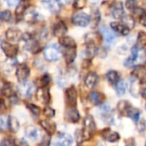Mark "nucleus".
I'll return each mask as SVG.
<instances>
[{
    "instance_id": "f257e3e1",
    "label": "nucleus",
    "mask_w": 146,
    "mask_h": 146,
    "mask_svg": "<svg viewBox=\"0 0 146 146\" xmlns=\"http://www.w3.org/2000/svg\"><path fill=\"white\" fill-rule=\"evenodd\" d=\"M83 131H82L83 139L89 140L92 137V135L94 134L95 130H96V124H95V121H94L93 117L89 115H86L83 120Z\"/></svg>"
},
{
    "instance_id": "f03ea898",
    "label": "nucleus",
    "mask_w": 146,
    "mask_h": 146,
    "mask_svg": "<svg viewBox=\"0 0 146 146\" xmlns=\"http://www.w3.org/2000/svg\"><path fill=\"white\" fill-rule=\"evenodd\" d=\"M43 55H44V57L49 62L58 61L61 57L60 50L56 44H51V45H48L47 47H46L44 49Z\"/></svg>"
},
{
    "instance_id": "7ed1b4c3",
    "label": "nucleus",
    "mask_w": 146,
    "mask_h": 146,
    "mask_svg": "<svg viewBox=\"0 0 146 146\" xmlns=\"http://www.w3.org/2000/svg\"><path fill=\"white\" fill-rule=\"evenodd\" d=\"M72 22L74 25L84 27L90 23V17L84 12H77L72 16Z\"/></svg>"
},
{
    "instance_id": "20e7f679",
    "label": "nucleus",
    "mask_w": 146,
    "mask_h": 146,
    "mask_svg": "<svg viewBox=\"0 0 146 146\" xmlns=\"http://www.w3.org/2000/svg\"><path fill=\"white\" fill-rule=\"evenodd\" d=\"M29 74H30V69L28 67V65L22 63L17 66L15 74H16V78H17L18 81L20 83L26 82V80L29 76Z\"/></svg>"
},
{
    "instance_id": "39448f33",
    "label": "nucleus",
    "mask_w": 146,
    "mask_h": 146,
    "mask_svg": "<svg viewBox=\"0 0 146 146\" xmlns=\"http://www.w3.org/2000/svg\"><path fill=\"white\" fill-rule=\"evenodd\" d=\"M1 49L3 50V53L9 58L15 57L18 53V46L15 44H12L8 42H2L1 43Z\"/></svg>"
},
{
    "instance_id": "423d86ee",
    "label": "nucleus",
    "mask_w": 146,
    "mask_h": 146,
    "mask_svg": "<svg viewBox=\"0 0 146 146\" xmlns=\"http://www.w3.org/2000/svg\"><path fill=\"white\" fill-rule=\"evenodd\" d=\"M65 120L67 121L75 123V122H77L79 121L80 115H79L78 110H77V108H75L74 106H70L65 110Z\"/></svg>"
},
{
    "instance_id": "0eeeda50",
    "label": "nucleus",
    "mask_w": 146,
    "mask_h": 146,
    "mask_svg": "<svg viewBox=\"0 0 146 146\" xmlns=\"http://www.w3.org/2000/svg\"><path fill=\"white\" fill-rule=\"evenodd\" d=\"M73 143L72 137L68 133H59L55 140V146H71Z\"/></svg>"
},
{
    "instance_id": "6e6552de",
    "label": "nucleus",
    "mask_w": 146,
    "mask_h": 146,
    "mask_svg": "<svg viewBox=\"0 0 146 146\" xmlns=\"http://www.w3.org/2000/svg\"><path fill=\"white\" fill-rule=\"evenodd\" d=\"M65 99L70 106H74L77 102V92L74 86L68 88L65 92Z\"/></svg>"
},
{
    "instance_id": "1a4fd4ad",
    "label": "nucleus",
    "mask_w": 146,
    "mask_h": 146,
    "mask_svg": "<svg viewBox=\"0 0 146 146\" xmlns=\"http://www.w3.org/2000/svg\"><path fill=\"white\" fill-rule=\"evenodd\" d=\"M42 3L52 13H58L62 8L61 0H42Z\"/></svg>"
},
{
    "instance_id": "9d476101",
    "label": "nucleus",
    "mask_w": 146,
    "mask_h": 146,
    "mask_svg": "<svg viewBox=\"0 0 146 146\" xmlns=\"http://www.w3.org/2000/svg\"><path fill=\"white\" fill-rule=\"evenodd\" d=\"M23 37L25 38L24 41H26L27 49L28 50H30L31 52H33V53H36L40 50V47H39V44H38L37 41L35 39H34L32 38V36L29 35L28 33H26Z\"/></svg>"
},
{
    "instance_id": "9b49d317",
    "label": "nucleus",
    "mask_w": 146,
    "mask_h": 146,
    "mask_svg": "<svg viewBox=\"0 0 146 146\" xmlns=\"http://www.w3.org/2000/svg\"><path fill=\"white\" fill-rule=\"evenodd\" d=\"M19 92L23 97H29L34 91V86L30 82H23L18 87Z\"/></svg>"
},
{
    "instance_id": "f8f14e48",
    "label": "nucleus",
    "mask_w": 146,
    "mask_h": 146,
    "mask_svg": "<svg viewBox=\"0 0 146 146\" xmlns=\"http://www.w3.org/2000/svg\"><path fill=\"white\" fill-rule=\"evenodd\" d=\"M112 15L115 19H122L125 16L124 6L121 2H117L112 6Z\"/></svg>"
},
{
    "instance_id": "ddd939ff",
    "label": "nucleus",
    "mask_w": 146,
    "mask_h": 146,
    "mask_svg": "<svg viewBox=\"0 0 146 146\" xmlns=\"http://www.w3.org/2000/svg\"><path fill=\"white\" fill-rule=\"evenodd\" d=\"M5 37H6L7 39L15 42V41H18V40L21 39V38L22 37V33L19 29L9 28L5 32Z\"/></svg>"
},
{
    "instance_id": "4468645a",
    "label": "nucleus",
    "mask_w": 146,
    "mask_h": 146,
    "mask_svg": "<svg viewBox=\"0 0 146 146\" xmlns=\"http://www.w3.org/2000/svg\"><path fill=\"white\" fill-rule=\"evenodd\" d=\"M100 32L102 34L107 44H111L114 42L115 35L109 30V28L107 26H102L100 29Z\"/></svg>"
},
{
    "instance_id": "2eb2a0df",
    "label": "nucleus",
    "mask_w": 146,
    "mask_h": 146,
    "mask_svg": "<svg viewBox=\"0 0 146 146\" xmlns=\"http://www.w3.org/2000/svg\"><path fill=\"white\" fill-rule=\"evenodd\" d=\"M111 28L115 31L116 33H120L123 36H127L130 33V28H128L126 25H124L123 23H120V22H112L110 24Z\"/></svg>"
},
{
    "instance_id": "dca6fc26",
    "label": "nucleus",
    "mask_w": 146,
    "mask_h": 146,
    "mask_svg": "<svg viewBox=\"0 0 146 146\" xmlns=\"http://www.w3.org/2000/svg\"><path fill=\"white\" fill-rule=\"evenodd\" d=\"M100 114L102 117V119L106 121V122H109L111 123V121L114 120L113 119V115H112V110L111 108L108 105H102L100 109Z\"/></svg>"
},
{
    "instance_id": "f3484780",
    "label": "nucleus",
    "mask_w": 146,
    "mask_h": 146,
    "mask_svg": "<svg viewBox=\"0 0 146 146\" xmlns=\"http://www.w3.org/2000/svg\"><path fill=\"white\" fill-rule=\"evenodd\" d=\"M102 138L108 141V142H111V143H114V142H116L120 139V134L116 132H114V131H111L110 129H106L104 131H102Z\"/></svg>"
},
{
    "instance_id": "a211bd4d",
    "label": "nucleus",
    "mask_w": 146,
    "mask_h": 146,
    "mask_svg": "<svg viewBox=\"0 0 146 146\" xmlns=\"http://www.w3.org/2000/svg\"><path fill=\"white\" fill-rule=\"evenodd\" d=\"M30 5V2L29 0H20V2L18 3V4L16 5L15 8V15L17 18H21L24 12L26 11V9L29 7Z\"/></svg>"
},
{
    "instance_id": "6ab92c4d",
    "label": "nucleus",
    "mask_w": 146,
    "mask_h": 146,
    "mask_svg": "<svg viewBox=\"0 0 146 146\" xmlns=\"http://www.w3.org/2000/svg\"><path fill=\"white\" fill-rule=\"evenodd\" d=\"M89 101L94 104V105H100L103 103L105 96L99 92H92L89 96Z\"/></svg>"
},
{
    "instance_id": "aec40b11",
    "label": "nucleus",
    "mask_w": 146,
    "mask_h": 146,
    "mask_svg": "<svg viewBox=\"0 0 146 146\" xmlns=\"http://www.w3.org/2000/svg\"><path fill=\"white\" fill-rule=\"evenodd\" d=\"M36 97H37V99L40 103L45 104H48V102L50 100L49 92L46 88H40L36 92Z\"/></svg>"
},
{
    "instance_id": "412c9836",
    "label": "nucleus",
    "mask_w": 146,
    "mask_h": 146,
    "mask_svg": "<svg viewBox=\"0 0 146 146\" xmlns=\"http://www.w3.org/2000/svg\"><path fill=\"white\" fill-rule=\"evenodd\" d=\"M40 124L48 134H53L56 132V129H57L56 124L52 121H49V120L41 121Z\"/></svg>"
},
{
    "instance_id": "4be33fe9",
    "label": "nucleus",
    "mask_w": 146,
    "mask_h": 146,
    "mask_svg": "<svg viewBox=\"0 0 146 146\" xmlns=\"http://www.w3.org/2000/svg\"><path fill=\"white\" fill-rule=\"evenodd\" d=\"M67 32V27H65V23L62 21L58 22L55 26H54V29H53V33L56 37L58 38H62L65 36V34Z\"/></svg>"
},
{
    "instance_id": "5701e85b",
    "label": "nucleus",
    "mask_w": 146,
    "mask_h": 146,
    "mask_svg": "<svg viewBox=\"0 0 146 146\" xmlns=\"http://www.w3.org/2000/svg\"><path fill=\"white\" fill-rule=\"evenodd\" d=\"M97 80H98L97 74L96 73H94V72H90V73L88 74V75L85 78V80H84L85 86L88 88L91 89V88H93L96 85Z\"/></svg>"
},
{
    "instance_id": "b1692460",
    "label": "nucleus",
    "mask_w": 146,
    "mask_h": 146,
    "mask_svg": "<svg viewBox=\"0 0 146 146\" xmlns=\"http://www.w3.org/2000/svg\"><path fill=\"white\" fill-rule=\"evenodd\" d=\"M77 56V49L76 47L65 48V59L68 64L71 63Z\"/></svg>"
},
{
    "instance_id": "393cba45",
    "label": "nucleus",
    "mask_w": 146,
    "mask_h": 146,
    "mask_svg": "<svg viewBox=\"0 0 146 146\" xmlns=\"http://www.w3.org/2000/svg\"><path fill=\"white\" fill-rule=\"evenodd\" d=\"M26 135L31 140L36 141L38 139V138H39L40 132H39V130L35 127L30 126V127H28L26 128Z\"/></svg>"
},
{
    "instance_id": "a878e982",
    "label": "nucleus",
    "mask_w": 146,
    "mask_h": 146,
    "mask_svg": "<svg viewBox=\"0 0 146 146\" xmlns=\"http://www.w3.org/2000/svg\"><path fill=\"white\" fill-rule=\"evenodd\" d=\"M133 75L140 81V82H146V69L142 67H137L133 71Z\"/></svg>"
},
{
    "instance_id": "bb28decb",
    "label": "nucleus",
    "mask_w": 146,
    "mask_h": 146,
    "mask_svg": "<svg viewBox=\"0 0 146 146\" xmlns=\"http://www.w3.org/2000/svg\"><path fill=\"white\" fill-rule=\"evenodd\" d=\"M59 42H60L61 45H63L65 48H71V47L77 46L75 40L71 37H69V36H64V37L60 38Z\"/></svg>"
},
{
    "instance_id": "cd10ccee",
    "label": "nucleus",
    "mask_w": 146,
    "mask_h": 146,
    "mask_svg": "<svg viewBox=\"0 0 146 146\" xmlns=\"http://www.w3.org/2000/svg\"><path fill=\"white\" fill-rule=\"evenodd\" d=\"M131 119H133V121H138L139 120V116H140V111L139 109L133 108V106H130L126 113Z\"/></svg>"
},
{
    "instance_id": "c85d7f7f",
    "label": "nucleus",
    "mask_w": 146,
    "mask_h": 146,
    "mask_svg": "<svg viewBox=\"0 0 146 146\" xmlns=\"http://www.w3.org/2000/svg\"><path fill=\"white\" fill-rule=\"evenodd\" d=\"M139 80L136 77H133L130 80V90H131V94H133L134 97H137L139 94Z\"/></svg>"
},
{
    "instance_id": "c756f323",
    "label": "nucleus",
    "mask_w": 146,
    "mask_h": 146,
    "mask_svg": "<svg viewBox=\"0 0 146 146\" xmlns=\"http://www.w3.org/2000/svg\"><path fill=\"white\" fill-rule=\"evenodd\" d=\"M10 124V117L6 115H0V130L6 131L9 128Z\"/></svg>"
},
{
    "instance_id": "7c9ffc66",
    "label": "nucleus",
    "mask_w": 146,
    "mask_h": 146,
    "mask_svg": "<svg viewBox=\"0 0 146 146\" xmlns=\"http://www.w3.org/2000/svg\"><path fill=\"white\" fill-rule=\"evenodd\" d=\"M106 77L108 82L112 85H116L119 81V74L114 70L108 71L106 74Z\"/></svg>"
},
{
    "instance_id": "2f4dec72",
    "label": "nucleus",
    "mask_w": 146,
    "mask_h": 146,
    "mask_svg": "<svg viewBox=\"0 0 146 146\" xmlns=\"http://www.w3.org/2000/svg\"><path fill=\"white\" fill-rule=\"evenodd\" d=\"M126 82L123 80H119L118 83L116 84V92H117V94L119 96H123V95L126 94Z\"/></svg>"
},
{
    "instance_id": "473e14b6",
    "label": "nucleus",
    "mask_w": 146,
    "mask_h": 146,
    "mask_svg": "<svg viewBox=\"0 0 146 146\" xmlns=\"http://www.w3.org/2000/svg\"><path fill=\"white\" fill-rule=\"evenodd\" d=\"M123 24L126 25L128 28H133L135 25V20L131 15H125L122 19Z\"/></svg>"
},
{
    "instance_id": "72a5a7b5",
    "label": "nucleus",
    "mask_w": 146,
    "mask_h": 146,
    "mask_svg": "<svg viewBox=\"0 0 146 146\" xmlns=\"http://www.w3.org/2000/svg\"><path fill=\"white\" fill-rule=\"evenodd\" d=\"M100 18H101V15H100V12L98 10V9H96L95 11H93V15H92V18L90 17V22L92 23V27H96L99 21H100Z\"/></svg>"
},
{
    "instance_id": "f704fd0d",
    "label": "nucleus",
    "mask_w": 146,
    "mask_h": 146,
    "mask_svg": "<svg viewBox=\"0 0 146 146\" xmlns=\"http://www.w3.org/2000/svg\"><path fill=\"white\" fill-rule=\"evenodd\" d=\"M51 82V77L49 76V74H44L40 79V85L41 86V88H45Z\"/></svg>"
},
{
    "instance_id": "c9c22d12",
    "label": "nucleus",
    "mask_w": 146,
    "mask_h": 146,
    "mask_svg": "<svg viewBox=\"0 0 146 146\" xmlns=\"http://www.w3.org/2000/svg\"><path fill=\"white\" fill-rule=\"evenodd\" d=\"M12 19V13L9 10H4L0 13V20L3 21H10Z\"/></svg>"
},
{
    "instance_id": "e433bc0d",
    "label": "nucleus",
    "mask_w": 146,
    "mask_h": 146,
    "mask_svg": "<svg viewBox=\"0 0 146 146\" xmlns=\"http://www.w3.org/2000/svg\"><path fill=\"white\" fill-rule=\"evenodd\" d=\"M130 106H132V105L127 101H120L118 104V110H120V112L126 113V111Z\"/></svg>"
},
{
    "instance_id": "4c0bfd02",
    "label": "nucleus",
    "mask_w": 146,
    "mask_h": 146,
    "mask_svg": "<svg viewBox=\"0 0 146 146\" xmlns=\"http://www.w3.org/2000/svg\"><path fill=\"white\" fill-rule=\"evenodd\" d=\"M27 108H28L34 115H39L40 113V109L38 106L34 105V104H27Z\"/></svg>"
},
{
    "instance_id": "58836bf2",
    "label": "nucleus",
    "mask_w": 146,
    "mask_h": 146,
    "mask_svg": "<svg viewBox=\"0 0 146 146\" xmlns=\"http://www.w3.org/2000/svg\"><path fill=\"white\" fill-rule=\"evenodd\" d=\"M0 146H16L15 141L11 139H3L0 142Z\"/></svg>"
},
{
    "instance_id": "ea45409f",
    "label": "nucleus",
    "mask_w": 146,
    "mask_h": 146,
    "mask_svg": "<svg viewBox=\"0 0 146 146\" xmlns=\"http://www.w3.org/2000/svg\"><path fill=\"white\" fill-rule=\"evenodd\" d=\"M126 7L129 10H133L137 8V0H126Z\"/></svg>"
},
{
    "instance_id": "a19ab883",
    "label": "nucleus",
    "mask_w": 146,
    "mask_h": 146,
    "mask_svg": "<svg viewBox=\"0 0 146 146\" xmlns=\"http://www.w3.org/2000/svg\"><path fill=\"white\" fill-rule=\"evenodd\" d=\"M86 5V0H75L74 2V8L76 9H83Z\"/></svg>"
},
{
    "instance_id": "79ce46f5",
    "label": "nucleus",
    "mask_w": 146,
    "mask_h": 146,
    "mask_svg": "<svg viewBox=\"0 0 146 146\" xmlns=\"http://www.w3.org/2000/svg\"><path fill=\"white\" fill-rule=\"evenodd\" d=\"M9 127L13 130V131H16L19 128V123L17 122V121L15 118H10V124H9Z\"/></svg>"
},
{
    "instance_id": "37998d69",
    "label": "nucleus",
    "mask_w": 146,
    "mask_h": 146,
    "mask_svg": "<svg viewBox=\"0 0 146 146\" xmlns=\"http://www.w3.org/2000/svg\"><path fill=\"white\" fill-rule=\"evenodd\" d=\"M44 115H45L46 116H47V117L51 118V117L54 116V115H55V111H54V110H52V108H50V107H46V108L44 110Z\"/></svg>"
},
{
    "instance_id": "c03bdc74",
    "label": "nucleus",
    "mask_w": 146,
    "mask_h": 146,
    "mask_svg": "<svg viewBox=\"0 0 146 146\" xmlns=\"http://www.w3.org/2000/svg\"><path fill=\"white\" fill-rule=\"evenodd\" d=\"M133 15H134L139 16L140 18H141L143 15H145V9H141V8H136V9H133Z\"/></svg>"
},
{
    "instance_id": "a18cd8bd",
    "label": "nucleus",
    "mask_w": 146,
    "mask_h": 146,
    "mask_svg": "<svg viewBox=\"0 0 146 146\" xmlns=\"http://www.w3.org/2000/svg\"><path fill=\"white\" fill-rule=\"evenodd\" d=\"M138 41H139L141 44H143V45L146 44V33H140L139 34Z\"/></svg>"
},
{
    "instance_id": "49530a36",
    "label": "nucleus",
    "mask_w": 146,
    "mask_h": 146,
    "mask_svg": "<svg viewBox=\"0 0 146 146\" xmlns=\"http://www.w3.org/2000/svg\"><path fill=\"white\" fill-rule=\"evenodd\" d=\"M98 56L102 57V58H104L106 56H107V52L105 50L104 48H97L96 50V53Z\"/></svg>"
},
{
    "instance_id": "de8ad7c7",
    "label": "nucleus",
    "mask_w": 146,
    "mask_h": 146,
    "mask_svg": "<svg viewBox=\"0 0 146 146\" xmlns=\"http://www.w3.org/2000/svg\"><path fill=\"white\" fill-rule=\"evenodd\" d=\"M39 146H50V137L45 136L41 140V142L40 143Z\"/></svg>"
},
{
    "instance_id": "09e8293b",
    "label": "nucleus",
    "mask_w": 146,
    "mask_h": 146,
    "mask_svg": "<svg viewBox=\"0 0 146 146\" xmlns=\"http://www.w3.org/2000/svg\"><path fill=\"white\" fill-rule=\"evenodd\" d=\"M146 129V123L145 121H141L139 122V125H138V130L140 132V133H143L145 130Z\"/></svg>"
},
{
    "instance_id": "8fccbe9b",
    "label": "nucleus",
    "mask_w": 146,
    "mask_h": 146,
    "mask_svg": "<svg viewBox=\"0 0 146 146\" xmlns=\"http://www.w3.org/2000/svg\"><path fill=\"white\" fill-rule=\"evenodd\" d=\"M5 2L9 7H13V6H16L20 1L19 0H5Z\"/></svg>"
},
{
    "instance_id": "3c124183",
    "label": "nucleus",
    "mask_w": 146,
    "mask_h": 146,
    "mask_svg": "<svg viewBox=\"0 0 146 146\" xmlns=\"http://www.w3.org/2000/svg\"><path fill=\"white\" fill-rule=\"evenodd\" d=\"M126 146H135V143H134L133 139L127 140V141L126 142Z\"/></svg>"
},
{
    "instance_id": "603ef678",
    "label": "nucleus",
    "mask_w": 146,
    "mask_h": 146,
    "mask_svg": "<svg viewBox=\"0 0 146 146\" xmlns=\"http://www.w3.org/2000/svg\"><path fill=\"white\" fill-rule=\"evenodd\" d=\"M140 23H141L143 26L146 27V14L140 18Z\"/></svg>"
},
{
    "instance_id": "864d4df0",
    "label": "nucleus",
    "mask_w": 146,
    "mask_h": 146,
    "mask_svg": "<svg viewBox=\"0 0 146 146\" xmlns=\"http://www.w3.org/2000/svg\"><path fill=\"white\" fill-rule=\"evenodd\" d=\"M141 95H142V97H143L145 99H146V87L142 90V92H141Z\"/></svg>"
},
{
    "instance_id": "5fc2aeb1",
    "label": "nucleus",
    "mask_w": 146,
    "mask_h": 146,
    "mask_svg": "<svg viewBox=\"0 0 146 146\" xmlns=\"http://www.w3.org/2000/svg\"><path fill=\"white\" fill-rule=\"evenodd\" d=\"M19 146H28V145H27V143H26V142L22 141V142H21V144L19 145Z\"/></svg>"
},
{
    "instance_id": "6e6d98bb",
    "label": "nucleus",
    "mask_w": 146,
    "mask_h": 146,
    "mask_svg": "<svg viewBox=\"0 0 146 146\" xmlns=\"http://www.w3.org/2000/svg\"><path fill=\"white\" fill-rule=\"evenodd\" d=\"M112 1L113 0H103V3H112Z\"/></svg>"
},
{
    "instance_id": "4d7b16f0",
    "label": "nucleus",
    "mask_w": 146,
    "mask_h": 146,
    "mask_svg": "<svg viewBox=\"0 0 146 146\" xmlns=\"http://www.w3.org/2000/svg\"><path fill=\"white\" fill-rule=\"evenodd\" d=\"M98 0H93V2H97Z\"/></svg>"
},
{
    "instance_id": "13d9d810",
    "label": "nucleus",
    "mask_w": 146,
    "mask_h": 146,
    "mask_svg": "<svg viewBox=\"0 0 146 146\" xmlns=\"http://www.w3.org/2000/svg\"><path fill=\"white\" fill-rule=\"evenodd\" d=\"M145 146H146V143H145Z\"/></svg>"
},
{
    "instance_id": "bf43d9fd",
    "label": "nucleus",
    "mask_w": 146,
    "mask_h": 146,
    "mask_svg": "<svg viewBox=\"0 0 146 146\" xmlns=\"http://www.w3.org/2000/svg\"><path fill=\"white\" fill-rule=\"evenodd\" d=\"M78 146H81V145H78Z\"/></svg>"
},
{
    "instance_id": "052dcab7",
    "label": "nucleus",
    "mask_w": 146,
    "mask_h": 146,
    "mask_svg": "<svg viewBox=\"0 0 146 146\" xmlns=\"http://www.w3.org/2000/svg\"><path fill=\"white\" fill-rule=\"evenodd\" d=\"M145 108H146V105H145Z\"/></svg>"
}]
</instances>
